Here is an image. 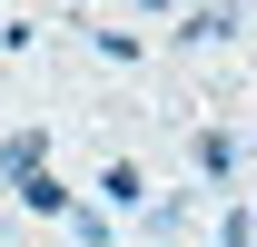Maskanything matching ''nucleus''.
Returning <instances> with one entry per match:
<instances>
[{
    "instance_id": "nucleus-1",
    "label": "nucleus",
    "mask_w": 257,
    "mask_h": 247,
    "mask_svg": "<svg viewBox=\"0 0 257 247\" xmlns=\"http://www.w3.org/2000/svg\"><path fill=\"white\" fill-rule=\"evenodd\" d=\"M0 178H10V188H40V178H50V139H40V129H10V139H0Z\"/></svg>"
},
{
    "instance_id": "nucleus-2",
    "label": "nucleus",
    "mask_w": 257,
    "mask_h": 247,
    "mask_svg": "<svg viewBox=\"0 0 257 247\" xmlns=\"http://www.w3.org/2000/svg\"><path fill=\"white\" fill-rule=\"evenodd\" d=\"M198 168L227 178V168H237V139H227V129H198Z\"/></svg>"
},
{
    "instance_id": "nucleus-3",
    "label": "nucleus",
    "mask_w": 257,
    "mask_h": 247,
    "mask_svg": "<svg viewBox=\"0 0 257 247\" xmlns=\"http://www.w3.org/2000/svg\"><path fill=\"white\" fill-rule=\"evenodd\" d=\"M227 30H237V10L208 0V10H188V30H178V40H227Z\"/></svg>"
},
{
    "instance_id": "nucleus-4",
    "label": "nucleus",
    "mask_w": 257,
    "mask_h": 247,
    "mask_svg": "<svg viewBox=\"0 0 257 247\" xmlns=\"http://www.w3.org/2000/svg\"><path fill=\"white\" fill-rule=\"evenodd\" d=\"M99 188H109V208H139V188H149V178H139V168H128V158H119V168H109V178H99Z\"/></svg>"
}]
</instances>
